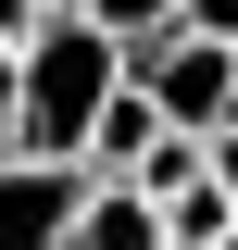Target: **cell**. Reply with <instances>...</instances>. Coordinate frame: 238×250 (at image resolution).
<instances>
[{
	"label": "cell",
	"mask_w": 238,
	"mask_h": 250,
	"mask_svg": "<svg viewBox=\"0 0 238 250\" xmlns=\"http://www.w3.org/2000/svg\"><path fill=\"white\" fill-rule=\"evenodd\" d=\"M113 88H125V38L100 25V13H75V0H50L25 25V150L88 163V125H100Z\"/></svg>",
	"instance_id": "cell-1"
},
{
	"label": "cell",
	"mask_w": 238,
	"mask_h": 250,
	"mask_svg": "<svg viewBox=\"0 0 238 250\" xmlns=\"http://www.w3.org/2000/svg\"><path fill=\"white\" fill-rule=\"evenodd\" d=\"M125 75H138L188 138H226V125H238V38H201V25L125 38Z\"/></svg>",
	"instance_id": "cell-2"
},
{
	"label": "cell",
	"mask_w": 238,
	"mask_h": 250,
	"mask_svg": "<svg viewBox=\"0 0 238 250\" xmlns=\"http://www.w3.org/2000/svg\"><path fill=\"white\" fill-rule=\"evenodd\" d=\"M75 200H88V163L0 150V250H63L75 238Z\"/></svg>",
	"instance_id": "cell-3"
},
{
	"label": "cell",
	"mask_w": 238,
	"mask_h": 250,
	"mask_svg": "<svg viewBox=\"0 0 238 250\" xmlns=\"http://www.w3.org/2000/svg\"><path fill=\"white\" fill-rule=\"evenodd\" d=\"M63 250H176V225H163V200L125 175H88V200H75V238Z\"/></svg>",
	"instance_id": "cell-4"
},
{
	"label": "cell",
	"mask_w": 238,
	"mask_h": 250,
	"mask_svg": "<svg viewBox=\"0 0 238 250\" xmlns=\"http://www.w3.org/2000/svg\"><path fill=\"white\" fill-rule=\"evenodd\" d=\"M163 125H176V113H163V100L125 75V88L100 100V125H88V175H138V163L163 150Z\"/></svg>",
	"instance_id": "cell-5"
},
{
	"label": "cell",
	"mask_w": 238,
	"mask_h": 250,
	"mask_svg": "<svg viewBox=\"0 0 238 250\" xmlns=\"http://www.w3.org/2000/svg\"><path fill=\"white\" fill-rule=\"evenodd\" d=\"M163 225H176V250H226V225H238V188H226V175L176 188V200H163Z\"/></svg>",
	"instance_id": "cell-6"
},
{
	"label": "cell",
	"mask_w": 238,
	"mask_h": 250,
	"mask_svg": "<svg viewBox=\"0 0 238 250\" xmlns=\"http://www.w3.org/2000/svg\"><path fill=\"white\" fill-rule=\"evenodd\" d=\"M201 175H213V138H188V125H163V150H150V163H138L125 188H150V200H176V188H201Z\"/></svg>",
	"instance_id": "cell-7"
},
{
	"label": "cell",
	"mask_w": 238,
	"mask_h": 250,
	"mask_svg": "<svg viewBox=\"0 0 238 250\" xmlns=\"http://www.w3.org/2000/svg\"><path fill=\"white\" fill-rule=\"evenodd\" d=\"M75 13H100L113 38H163V25H188V0H75Z\"/></svg>",
	"instance_id": "cell-8"
},
{
	"label": "cell",
	"mask_w": 238,
	"mask_h": 250,
	"mask_svg": "<svg viewBox=\"0 0 238 250\" xmlns=\"http://www.w3.org/2000/svg\"><path fill=\"white\" fill-rule=\"evenodd\" d=\"M0 150H25V38H0Z\"/></svg>",
	"instance_id": "cell-9"
},
{
	"label": "cell",
	"mask_w": 238,
	"mask_h": 250,
	"mask_svg": "<svg viewBox=\"0 0 238 250\" xmlns=\"http://www.w3.org/2000/svg\"><path fill=\"white\" fill-rule=\"evenodd\" d=\"M188 25H201V38H238V0H188Z\"/></svg>",
	"instance_id": "cell-10"
},
{
	"label": "cell",
	"mask_w": 238,
	"mask_h": 250,
	"mask_svg": "<svg viewBox=\"0 0 238 250\" xmlns=\"http://www.w3.org/2000/svg\"><path fill=\"white\" fill-rule=\"evenodd\" d=\"M25 25H38V0H0V38H25Z\"/></svg>",
	"instance_id": "cell-11"
},
{
	"label": "cell",
	"mask_w": 238,
	"mask_h": 250,
	"mask_svg": "<svg viewBox=\"0 0 238 250\" xmlns=\"http://www.w3.org/2000/svg\"><path fill=\"white\" fill-rule=\"evenodd\" d=\"M213 175H226V188H238V125H226V138H213Z\"/></svg>",
	"instance_id": "cell-12"
},
{
	"label": "cell",
	"mask_w": 238,
	"mask_h": 250,
	"mask_svg": "<svg viewBox=\"0 0 238 250\" xmlns=\"http://www.w3.org/2000/svg\"><path fill=\"white\" fill-rule=\"evenodd\" d=\"M38 13H50V0H38Z\"/></svg>",
	"instance_id": "cell-13"
}]
</instances>
